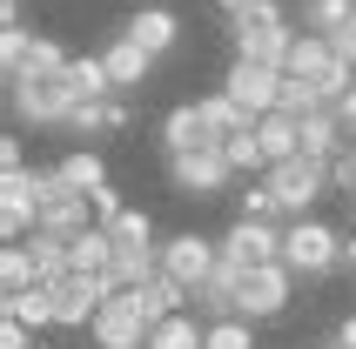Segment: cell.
I'll use <instances>...</instances> for the list:
<instances>
[{
    "label": "cell",
    "mask_w": 356,
    "mask_h": 349,
    "mask_svg": "<svg viewBox=\"0 0 356 349\" xmlns=\"http://www.w3.org/2000/svg\"><path fill=\"white\" fill-rule=\"evenodd\" d=\"M276 255H282V229L276 222L236 215V229L222 235V262H229V269H256V262H276Z\"/></svg>",
    "instance_id": "obj_11"
},
{
    "label": "cell",
    "mask_w": 356,
    "mask_h": 349,
    "mask_svg": "<svg viewBox=\"0 0 356 349\" xmlns=\"http://www.w3.org/2000/svg\"><path fill=\"white\" fill-rule=\"evenodd\" d=\"M256 135H262V148H269V161L302 155V115H296V108H269V115H256Z\"/></svg>",
    "instance_id": "obj_19"
},
{
    "label": "cell",
    "mask_w": 356,
    "mask_h": 349,
    "mask_svg": "<svg viewBox=\"0 0 356 349\" xmlns=\"http://www.w3.org/2000/svg\"><path fill=\"white\" fill-rule=\"evenodd\" d=\"M7 101H14V121H27V128H60L67 108H74V81H67V67H54V74H14L7 81Z\"/></svg>",
    "instance_id": "obj_3"
},
{
    "label": "cell",
    "mask_w": 356,
    "mask_h": 349,
    "mask_svg": "<svg viewBox=\"0 0 356 349\" xmlns=\"http://www.w3.org/2000/svg\"><path fill=\"white\" fill-rule=\"evenodd\" d=\"M289 289H296V269L289 262H256V269H242L236 282V316H249V323H276L282 309H289Z\"/></svg>",
    "instance_id": "obj_6"
},
{
    "label": "cell",
    "mask_w": 356,
    "mask_h": 349,
    "mask_svg": "<svg viewBox=\"0 0 356 349\" xmlns=\"http://www.w3.org/2000/svg\"><path fill=\"white\" fill-rule=\"evenodd\" d=\"M282 262L296 275H330L343 262V235L316 215H289V229H282Z\"/></svg>",
    "instance_id": "obj_5"
},
{
    "label": "cell",
    "mask_w": 356,
    "mask_h": 349,
    "mask_svg": "<svg viewBox=\"0 0 356 349\" xmlns=\"http://www.w3.org/2000/svg\"><path fill=\"white\" fill-rule=\"evenodd\" d=\"M101 60H108V74H115V95H135V88H148V74H155V54H148L135 34L108 40V47H101Z\"/></svg>",
    "instance_id": "obj_13"
},
{
    "label": "cell",
    "mask_w": 356,
    "mask_h": 349,
    "mask_svg": "<svg viewBox=\"0 0 356 349\" xmlns=\"http://www.w3.org/2000/svg\"><path fill=\"white\" fill-rule=\"evenodd\" d=\"M350 148H356V141H350Z\"/></svg>",
    "instance_id": "obj_44"
},
{
    "label": "cell",
    "mask_w": 356,
    "mask_h": 349,
    "mask_svg": "<svg viewBox=\"0 0 356 349\" xmlns=\"http://www.w3.org/2000/svg\"><path fill=\"white\" fill-rule=\"evenodd\" d=\"M88 336H95V349H148V316L135 309V295H128V289H115L95 309Z\"/></svg>",
    "instance_id": "obj_8"
},
{
    "label": "cell",
    "mask_w": 356,
    "mask_h": 349,
    "mask_svg": "<svg viewBox=\"0 0 356 349\" xmlns=\"http://www.w3.org/2000/svg\"><path fill=\"white\" fill-rule=\"evenodd\" d=\"M27 47H34V34H27V27H0V67H7V74H20V67H27Z\"/></svg>",
    "instance_id": "obj_31"
},
{
    "label": "cell",
    "mask_w": 356,
    "mask_h": 349,
    "mask_svg": "<svg viewBox=\"0 0 356 349\" xmlns=\"http://www.w3.org/2000/svg\"><path fill=\"white\" fill-rule=\"evenodd\" d=\"M330 40H337V54H343V60H356V14L343 20V27H337V34H330Z\"/></svg>",
    "instance_id": "obj_38"
},
{
    "label": "cell",
    "mask_w": 356,
    "mask_h": 349,
    "mask_svg": "<svg viewBox=\"0 0 356 349\" xmlns=\"http://www.w3.org/2000/svg\"><path fill=\"white\" fill-rule=\"evenodd\" d=\"M67 242H74V235L47 229V222H40V229H27V249H34V262H40V275H47V282H54V275H67Z\"/></svg>",
    "instance_id": "obj_25"
},
{
    "label": "cell",
    "mask_w": 356,
    "mask_h": 349,
    "mask_svg": "<svg viewBox=\"0 0 356 349\" xmlns=\"http://www.w3.org/2000/svg\"><path fill=\"white\" fill-rule=\"evenodd\" d=\"M168 181H175V195H188V202H209V195H222L236 181V168H229L222 148H181V155H168Z\"/></svg>",
    "instance_id": "obj_7"
},
{
    "label": "cell",
    "mask_w": 356,
    "mask_h": 349,
    "mask_svg": "<svg viewBox=\"0 0 356 349\" xmlns=\"http://www.w3.org/2000/svg\"><path fill=\"white\" fill-rule=\"evenodd\" d=\"M202 115H209V135L216 141H229V135H242V128H249V108H242L236 95H229V88H222V95H202Z\"/></svg>",
    "instance_id": "obj_23"
},
{
    "label": "cell",
    "mask_w": 356,
    "mask_h": 349,
    "mask_svg": "<svg viewBox=\"0 0 356 349\" xmlns=\"http://www.w3.org/2000/svg\"><path fill=\"white\" fill-rule=\"evenodd\" d=\"M236 282H242V269L216 262V275H202L195 289H188V309H195L202 323H216V316H236Z\"/></svg>",
    "instance_id": "obj_15"
},
{
    "label": "cell",
    "mask_w": 356,
    "mask_h": 349,
    "mask_svg": "<svg viewBox=\"0 0 356 349\" xmlns=\"http://www.w3.org/2000/svg\"><path fill=\"white\" fill-rule=\"evenodd\" d=\"M161 148H168V155H181V148H222V141L209 135L202 101H181V108H168V121H161Z\"/></svg>",
    "instance_id": "obj_14"
},
{
    "label": "cell",
    "mask_w": 356,
    "mask_h": 349,
    "mask_svg": "<svg viewBox=\"0 0 356 349\" xmlns=\"http://www.w3.org/2000/svg\"><path fill=\"white\" fill-rule=\"evenodd\" d=\"M54 168H60V181H67V188H81V195H95L101 181H108V161H101L95 148H74V155H60Z\"/></svg>",
    "instance_id": "obj_26"
},
{
    "label": "cell",
    "mask_w": 356,
    "mask_h": 349,
    "mask_svg": "<svg viewBox=\"0 0 356 349\" xmlns=\"http://www.w3.org/2000/svg\"><path fill=\"white\" fill-rule=\"evenodd\" d=\"M222 155H229V168H236V174H262V168H269V148H262L256 121H249L242 135H229V141H222Z\"/></svg>",
    "instance_id": "obj_27"
},
{
    "label": "cell",
    "mask_w": 356,
    "mask_h": 349,
    "mask_svg": "<svg viewBox=\"0 0 356 349\" xmlns=\"http://www.w3.org/2000/svg\"><path fill=\"white\" fill-rule=\"evenodd\" d=\"M323 349H350V343H343V336H337V343H323Z\"/></svg>",
    "instance_id": "obj_43"
},
{
    "label": "cell",
    "mask_w": 356,
    "mask_h": 349,
    "mask_svg": "<svg viewBox=\"0 0 356 349\" xmlns=\"http://www.w3.org/2000/svg\"><path fill=\"white\" fill-rule=\"evenodd\" d=\"M7 316H20V323H27V330H47V323H54V282H47V275H40L34 289H20V295H7Z\"/></svg>",
    "instance_id": "obj_24"
},
{
    "label": "cell",
    "mask_w": 356,
    "mask_h": 349,
    "mask_svg": "<svg viewBox=\"0 0 356 349\" xmlns=\"http://www.w3.org/2000/svg\"><path fill=\"white\" fill-rule=\"evenodd\" d=\"M229 34H236V54L269 60V67H282L289 47H296V27H289V7L282 0H256V7L229 14Z\"/></svg>",
    "instance_id": "obj_1"
},
{
    "label": "cell",
    "mask_w": 356,
    "mask_h": 349,
    "mask_svg": "<svg viewBox=\"0 0 356 349\" xmlns=\"http://www.w3.org/2000/svg\"><path fill=\"white\" fill-rule=\"evenodd\" d=\"M67 81H74V101H108L115 95V74L101 54H67Z\"/></svg>",
    "instance_id": "obj_21"
},
{
    "label": "cell",
    "mask_w": 356,
    "mask_h": 349,
    "mask_svg": "<svg viewBox=\"0 0 356 349\" xmlns=\"http://www.w3.org/2000/svg\"><path fill=\"white\" fill-rule=\"evenodd\" d=\"M202 343H209V323L195 309H175L161 323H148V349H202Z\"/></svg>",
    "instance_id": "obj_20"
},
{
    "label": "cell",
    "mask_w": 356,
    "mask_h": 349,
    "mask_svg": "<svg viewBox=\"0 0 356 349\" xmlns=\"http://www.w3.org/2000/svg\"><path fill=\"white\" fill-rule=\"evenodd\" d=\"M95 215H101V222H115V215H121V195H115V181H101V188H95Z\"/></svg>",
    "instance_id": "obj_35"
},
{
    "label": "cell",
    "mask_w": 356,
    "mask_h": 349,
    "mask_svg": "<svg viewBox=\"0 0 356 349\" xmlns=\"http://www.w3.org/2000/svg\"><path fill=\"white\" fill-rule=\"evenodd\" d=\"M222 88L249 108V115H269V108H282V67H269V60H249L236 54V67L222 74Z\"/></svg>",
    "instance_id": "obj_9"
},
{
    "label": "cell",
    "mask_w": 356,
    "mask_h": 349,
    "mask_svg": "<svg viewBox=\"0 0 356 349\" xmlns=\"http://www.w3.org/2000/svg\"><path fill=\"white\" fill-rule=\"evenodd\" d=\"M343 262H350V269H356V235H343Z\"/></svg>",
    "instance_id": "obj_41"
},
{
    "label": "cell",
    "mask_w": 356,
    "mask_h": 349,
    "mask_svg": "<svg viewBox=\"0 0 356 349\" xmlns=\"http://www.w3.org/2000/svg\"><path fill=\"white\" fill-rule=\"evenodd\" d=\"M216 262H222V242H216V235L181 229V235H168V242H161V269L175 275V282H188V289H195L202 275H216Z\"/></svg>",
    "instance_id": "obj_10"
},
{
    "label": "cell",
    "mask_w": 356,
    "mask_h": 349,
    "mask_svg": "<svg viewBox=\"0 0 356 349\" xmlns=\"http://www.w3.org/2000/svg\"><path fill=\"white\" fill-rule=\"evenodd\" d=\"M0 349H27V323H20V316H7V330H0Z\"/></svg>",
    "instance_id": "obj_39"
},
{
    "label": "cell",
    "mask_w": 356,
    "mask_h": 349,
    "mask_svg": "<svg viewBox=\"0 0 356 349\" xmlns=\"http://www.w3.org/2000/svg\"><path fill=\"white\" fill-rule=\"evenodd\" d=\"M236 215H249V222H276L282 202H276L269 181H249V188H236Z\"/></svg>",
    "instance_id": "obj_29"
},
{
    "label": "cell",
    "mask_w": 356,
    "mask_h": 349,
    "mask_svg": "<svg viewBox=\"0 0 356 349\" xmlns=\"http://www.w3.org/2000/svg\"><path fill=\"white\" fill-rule=\"evenodd\" d=\"M121 34H135L141 40V47H148V54H168V47H175V40H181V20L175 14H168V7H135V14H128V27H121Z\"/></svg>",
    "instance_id": "obj_17"
},
{
    "label": "cell",
    "mask_w": 356,
    "mask_h": 349,
    "mask_svg": "<svg viewBox=\"0 0 356 349\" xmlns=\"http://www.w3.org/2000/svg\"><path fill=\"white\" fill-rule=\"evenodd\" d=\"M282 67H289L296 81H309L323 101H343V95L356 88V60H343L337 40L316 34V27H302V34H296V47H289V60H282Z\"/></svg>",
    "instance_id": "obj_2"
},
{
    "label": "cell",
    "mask_w": 356,
    "mask_h": 349,
    "mask_svg": "<svg viewBox=\"0 0 356 349\" xmlns=\"http://www.w3.org/2000/svg\"><path fill=\"white\" fill-rule=\"evenodd\" d=\"M337 336H343V343H350V349H356V316H350V323H343V330H337Z\"/></svg>",
    "instance_id": "obj_42"
},
{
    "label": "cell",
    "mask_w": 356,
    "mask_h": 349,
    "mask_svg": "<svg viewBox=\"0 0 356 349\" xmlns=\"http://www.w3.org/2000/svg\"><path fill=\"white\" fill-rule=\"evenodd\" d=\"M262 181L276 188L282 215H309L323 195H330V161H323V155H289V161H269Z\"/></svg>",
    "instance_id": "obj_4"
},
{
    "label": "cell",
    "mask_w": 356,
    "mask_h": 349,
    "mask_svg": "<svg viewBox=\"0 0 356 349\" xmlns=\"http://www.w3.org/2000/svg\"><path fill=\"white\" fill-rule=\"evenodd\" d=\"M7 168H27V155H20V135H0V174Z\"/></svg>",
    "instance_id": "obj_36"
},
{
    "label": "cell",
    "mask_w": 356,
    "mask_h": 349,
    "mask_svg": "<svg viewBox=\"0 0 356 349\" xmlns=\"http://www.w3.org/2000/svg\"><path fill=\"white\" fill-rule=\"evenodd\" d=\"M108 262H115V229L108 222H95V229H81L67 242V275H101Z\"/></svg>",
    "instance_id": "obj_18"
},
{
    "label": "cell",
    "mask_w": 356,
    "mask_h": 349,
    "mask_svg": "<svg viewBox=\"0 0 356 349\" xmlns=\"http://www.w3.org/2000/svg\"><path fill=\"white\" fill-rule=\"evenodd\" d=\"M202 349H262V343H256V323H249V316H216Z\"/></svg>",
    "instance_id": "obj_28"
},
{
    "label": "cell",
    "mask_w": 356,
    "mask_h": 349,
    "mask_svg": "<svg viewBox=\"0 0 356 349\" xmlns=\"http://www.w3.org/2000/svg\"><path fill=\"white\" fill-rule=\"evenodd\" d=\"M350 14H356V0H302V27H316V34H337Z\"/></svg>",
    "instance_id": "obj_30"
},
{
    "label": "cell",
    "mask_w": 356,
    "mask_h": 349,
    "mask_svg": "<svg viewBox=\"0 0 356 349\" xmlns=\"http://www.w3.org/2000/svg\"><path fill=\"white\" fill-rule=\"evenodd\" d=\"M222 14H242V7H256V0H216Z\"/></svg>",
    "instance_id": "obj_40"
},
{
    "label": "cell",
    "mask_w": 356,
    "mask_h": 349,
    "mask_svg": "<svg viewBox=\"0 0 356 349\" xmlns=\"http://www.w3.org/2000/svg\"><path fill=\"white\" fill-rule=\"evenodd\" d=\"M34 282H40V262L27 249V235H14L7 255H0V295H20V289H34Z\"/></svg>",
    "instance_id": "obj_22"
},
{
    "label": "cell",
    "mask_w": 356,
    "mask_h": 349,
    "mask_svg": "<svg viewBox=\"0 0 356 349\" xmlns=\"http://www.w3.org/2000/svg\"><path fill=\"white\" fill-rule=\"evenodd\" d=\"M330 188L356 195V148H343V155H330Z\"/></svg>",
    "instance_id": "obj_34"
},
{
    "label": "cell",
    "mask_w": 356,
    "mask_h": 349,
    "mask_svg": "<svg viewBox=\"0 0 356 349\" xmlns=\"http://www.w3.org/2000/svg\"><path fill=\"white\" fill-rule=\"evenodd\" d=\"M40 229V195H34V168H7L0 174V235L14 242V235Z\"/></svg>",
    "instance_id": "obj_12"
},
{
    "label": "cell",
    "mask_w": 356,
    "mask_h": 349,
    "mask_svg": "<svg viewBox=\"0 0 356 349\" xmlns=\"http://www.w3.org/2000/svg\"><path fill=\"white\" fill-rule=\"evenodd\" d=\"M128 295H135V309L148 316V323H161V316L188 309V282H175L168 269H155L148 282H128Z\"/></svg>",
    "instance_id": "obj_16"
},
{
    "label": "cell",
    "mask_w": 356,
    "mask_h": 349,
    "mask_svg": "<svg viewBox=\"0 0 356 349\" xmlns=\"http://www.w3.org/2000/svg\"><path fill=\"white\" fill-rule=\"evenodd\" d=\"M108 229H115V242H155V215L148 209H121Z\"/></svg>",
    "instance_id": "obj_32"
},
{
    "label": "cell",
    "mask_w": 356,
    "mask_h": 349,
    "mask_svg": "<svg viewBox=\"0 0 356 349\" xmlns=\"http://www.w3.org/2000/svg\"><path fill=\"white\" fill-rule=\"evenodd\" d=\"M54 67H67L60 40H40V34H34V47H27V67H20V74H54ZM7 81H14V74H7Z\"/></svg>",
    "instance_id": "obj_33"
},
{
    "label": "cell",
    "mask_w": 356,
    "mask_h": 349,
    "mask_svg": "<svg viewBox=\"0 0 356 349\" xmlns=\"http://www.w3.org/2000/svg\"><path fill=\"white\" fill-rule=\"evenodd\" d=\"M330 108H337V121H343V135L356 141V88H350V95H343V101H330Z\"/></svg>",
    "instance_id": "obj_37"
}]
</instances>
